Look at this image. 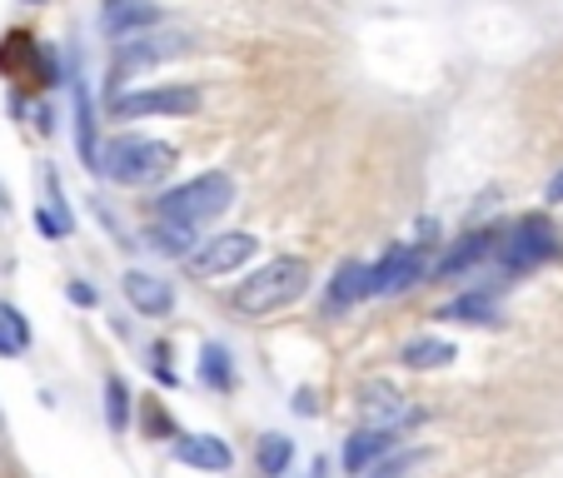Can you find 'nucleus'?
Returning <instances> with one entry per match:
<instances>
[{
    "label": "nucleus",
    "mask_w": 563,
    "mask_h": 478,
    "mask_svg": "<svg viewBox=\"0 0 563 478\" xmlns=\"http://www.w3.org/2000/svg\"><path fill=\"white\" fill-rule=\"evenodd\" d=\"M175 145L165 140H140V135H120L110 145H100V165L110 185H125V190H140V185H155L175 170Z\"/></svg>",
    "instance_id": "1"
},
{
    "label": "nucleus",
    "mask_w": 563,
    "mask_h": 478,
    "mask_svg": "<svg viewBox=\"0 0 563 478\" xmlns=\"http://www.w3.org/2000/svg\"><path fill=\"white\" fill-rule=\"evenodd\" d=\"M309 289V265L305 259H269L265 269H255V275L245 279V285L234 289V309L250 319H269L279 314V309H289L295 299H305Z\"/></svg>",
    "instance_id": "2"
},
{
    "label": "nucleus",
    "mask_w": 563,
    "mask_h": 478,
    "mask_svg": "<svg viewBox=\"0 0 563 478\" xmlns=\"http://www.w3.org/2000/svg\"><path fill=\"white\" fill-rule=\"evenodd\" d=\"M230 204H234V180L224 170H210V175H195V180L165 190L159 194V204H155V214L159 220H180V224L205 230V224L220 220Z\"/></svg>",
    "instance_id": "3"
},
{
    "label": "nucleus",
    "mask_w": 563,
    "mask_h": 478,
    "mask_svg": "<svg viewBox=\"0 0 563 478\" xmlns=\"http://www.w3.org/2000/svg\"><path fill=\"white\" fill-rule=\"evenodd\" d=\"M200 105H205V96L195 86H150V90H115L110 96V115L115 120H145V115L185 120Z\"/></svg>",
    "instance_id": "4"
},
{
    "label": "nucleus",
    "mask_w": 563,
    "mask_h": 478,
    "mask_svg": "<svg viewBox=\"0 0 563 478\" xmlns=\"http://www.w3.org/2000/svg\"><path fill=\"white\" fill-rule=\"evenodd\" d=\"M260 255V240L250 230H230V234H214L205 245H195L190 255V269L200 279H220V275H234V269H245L250 259Z\"/></svg>",
    "instance_id": "5"
},
{
    "label": "nucleus",
    "mask_w": 563,
    "mask_h": 478,
    "mask_svg": "<svg viewBox=\"0 0 563 478\" xmlns=\"http://www.w3.org/2000/svg\"><path fill=\"white\" fill-rule=\"evenodd\" d=\"M559 255V234H553V224L543 220V214H529V220L514 224L509 240H499V259L509 275H519V269H539L543 259Z\"/></svg>",
    "instance_id": "6"
},
{
    "label": "nucleus",
    "mask_w": 563,
    "mask_h": 478,
    "mask_svg": "<svg viewBox=\"0 0 563 478\" xmlns=\"http://www.w3.org/2000/svg\"><path fill=\"white\" fill-rule=\"evenodd\" d=\"M185 51H190V35H130V41H120V51H115L110 86L120 90V80L150 70V65H159V60H175V55H185Z\"/></svg>",
    "instance_id": "7"
},
{
    "label": "nucleus",
    "mask_w": 563,
    "mask_h": 478,
    "mask_svg": "<svg viewBox=\"0 0 563 478\" xmlns=\"http://www.w3.org/2000/svg\"><path fill=\"white\" fill-rule=\"evenodd\" d=\"M429 275V255L424 245L409 249H389L379 265H369V294H399V289H415Z\"/></svg>",
    "instance_id": "8"
},
{
    "label": "nucleus",
    "mask_w": 563,
    "mask_h": 478,
    "mask_svg": "<svg viewBox=\"0 0 563 478\" xmlns=\"http://www.w3.org/2000/svg\"><path fill=\"white\" fill-rule=\"evenodd\" d=\"M159 25V5L155 0H106L100 5V31L110 41H130L140 31H155Z\"/></svg>",
    "instance_id": "9"
},
{
    "label": "nucleus",
    "mask_w": 563,
    "mask_h": 478,
    "mask_svg": "<svg viewBox=\"0 0 563 478\" xmlns=\"http://www.w3.org/2000/svg\"><path fill=\"white\" fill-rule=\"evenodd\" d=\"M494 255H499V234H494V230H474V234H464V240H459L444 259H439L434 275L439 279H459V275L478 269L484 259H494Z\"/></svg>",
    "instance_id": "10"
},
{
    "label": "nucleus",
    "mask_w": 563,
    "mask_h": 478,
    "mask_svg": "<svg viewBox=\"0 0 563 478\" xmlns=\"http://www.w3.org/2000/svg\"><path fill=\"white\" fill-rule=\"evenodd\" d=\"M120 289H125L130 304H135L140 314H150V319H159V314H170V309H175L170 279L145 275V269H125V275H120Z\"/></svg>",
    "instance_id": "11"
},
{
    "label": "nucleus",
    "mask_w": 563,
    "mask_h": 478,
    "mask_svg": "<svg viewBox=\"0 0 563 478\" xmlns=\"http://www.w3.org/2000/svg\"><path fill=\"white\" fill-rule=\"evenodd\" d=\"M360 414H364V424H379V429H405V424L419 419V414H409V404L389 389V383H364L360 389Z\"/></svg>",
    "instance_id": "12"
},
{
    "label": "nucleus",
    "mask_w": 563,
    "mask_h": 478,
    "mask_svg": "<svg viewBox=\"0 0 563 478\" xmlns=\"http://www.w3.org/2000/svg\"><path fill=\"white\" fill-rule=\"evenodd\" d=\"M399 434H405V429L364 424L360 434H350V444H344V468H350V474H364V468H374L394 444H399Z\"/></svg>",
    "instance_id": "13"
},
{
    "label": "nucleus",
    "mask_w": 563,
    "mask_h": 478,
    "mask_svg": "<svg viewBox=\"0 0 563 478\" xmlns=\"http://www.w3.org/2000/svg\"><path fill=\"white\" fill-rule=\"evenodd\" d=\"M175 458H180V464H190V468H205V474H224V468L234 464L230 444H224V438H214V434L180 438V444H175Z\"/></svg>",
    "instance_id": "14"
},
{
    "label": "nucleus",
    "mask_w": 563,
    "mask_h": 478,
    "mask_svg": "<svg viewBox=\"0 0 563 478\" xmlns=\"http://www.w3.org/2000/svg\"><path fill=\"white\" fill-rule=\"evenodd\" d=\"M75 149H80V165L96 170L100 165V140H96V100H90L86 80H75Z\"/></svg>",
    "instance_id": "15"
},
{
    "label": "nucleus",
    "mask_w": 563,
    "mask_h": 478,
    "mask_svg": "<svg viewBox=\"0 0 563 478\" xmlns=\"http://www.w3.org/2000/svg\"><path fill=\"white\" fill-rule=\"evenodd\" d=\"M439 319H454V324H494L499 319V289H474V294H459L439 309Z\"/></svg>",
    "instance_id": "16"
},
{
    "label": "nucleus",
    "mask_w": 563,
    "mask_h": 478,
    "mask_svg": "<svg viewBox=\"0 0 563 478\" xmlns=\"http://www.w3.org/2000/svg\"><path fill=\"white\" fill-rule=\"evenodd\" d=\"M360 299H369V265L364 259H344L330 279V309H350Z\"/></svg>",
    "instance_id": "17"
},
{
    "label": "nucleus",
    "mask_w": 563,
    "mask_h": 478,
    "mask_svg": "<svg viewBox=\"0 0 563 478\" xmlns=\"http://www.w3.org/2000/svg\"><path fill=\"white\" fill-rule=\"evenodd\" d=\"M195 224H180V220H159V224H150V234H145V245L155 249L159 259H185L195 249Z\"/></svg>",
    "instance_id": "18"
},
{
    "label": "nucleus",
    "mask_w": 563,
    "mask_h": 478,
    "mask_svg": "<svg viewBox=\"0 0 563 478\" xmlns=\"http://www.w3.org/2000/svg\"><path fill=\"white\" fill-rule=\"evenodd\" d=\"M454 344L449 340H434V334H419V340H405V349H399V364L405 369H444V364H454Z\"/></svg>",
    "instance_id": "19"
},
{
    "label": "nucleus",
    "mask_w": 563,
    "mask_h": 478,
    "mask_svg": "<svg viewBox=\"0 0 563 478\" xmlns=\"http://www.w3.org/2000/svg\"><path fill=\"white\" fill-rule=\"evenodd\" d=\"M260 474L265 478H285L289 474V464H295V444H289L285 434H265L260 438Z\"/></svg>",
    "instance_id": "20"
},
{
    "label": "nucleus",
    "mask_w": 563,
    "mask_h": 478,
    "mask_svg": "<svg viewBox=\"0 0 563 478\" xmlns=\"http://www.w3.org/2000/svg\"><path fill=\"white\" fill-rule=\"evenodd\" d=\"M200 379L210 389H230L234 383V364H230V349L224 344H205L200 349Z\"/></svg>",
    "instance_id": "21"
},
{
    "label": "nucleus",
    "mask_w": 563,
    "mask_h": 478,
    "mask_svg": "<svg viewBox=\"0 0 563 478\" xmlns=\"http://www.w3.org/2000/svg\"><path fill=\"white\" fill-rule=\"evenodd\" d=\"M106 424H110V434H125V424H130V389L120 374L106 379Z\"/></svg>",
    "instance_id": "22"
},
{
    "label": "nucleus",
    "mask_w": 563,
    "mask_h": 478,
    "mask_svg": "<svg viewBox=\"0 0 563 478\" xmlns=\"http://www.w3.org/2000/svg\"><path fill=\"white\" fill-rule=\"evenodd\" d=\"M429 458V448H409V454H394L384 464H374V478H415V468Z\"/></svg>",
    "instance_id": "23"
},
{
    "label": "nucleus",
    "mask_w": 563,
    "mask_h": 478,
    "mask_svg": "<svg viewBox=\"0 0 563 478\" xmlns=\"http://www.w3.org/2000/svg\"><path fill=\"white\" fill-rule=\"evenodd\" d=\"M0 319H5V330H11L15 340H21L25 349H31V319H25V314H21V309H15V304H0Z\"/></svg>",
    "instance_id": "24"
},
{
    "label": "nucleus",
    "mask_w": 563,
    "mask_h": 478,
    "mask_svg": "<svg viewBox=\"0 0 563 478\" xmlns=\"http://www.w3.org/2000/svg\"><path fill=\"white\" fill-rule=\"evenodd\" d=\"M35 230H41L45 240H65V234H70V224H65L55 210H45V204H41V210H35Z\"/></svg>",
    "instance_id": "25"
},
{
    "label": "nucleus",
    "mask_w": 563,
    "mask_h": 478,
    "mask_svg": "<svg viewBox=\"0 0 563 478\" xmlns=\"http://www.w3.org/2000/svg\"><path fill=\"white\" fill-rule=\"evenodd\" d=\"M65 294H70V304H80V309H96V289H90V285H80V279H70V285H65Z\"/></svg>",
    "instance_id": "26"
},
{
    "label": "nucleus",
    "mask_w": 563,
    "mask_h": 478,
    "mask_svg": "<svg viewBox=\"0 0 563 478\" xmlns=\"http://www.w3.org/2000/svg\"><path fill=\"white\" fill-rule=\"evenodd\" d=\"M15 354H25V344L15 340V334L5 330V319H0V359H15Z\"/></svg>",
    "instance_id": "27"
},
{
    "label": "nucleus",
    "mask_w": 563,
    "mask_h": 478,
    "mask_svg": "<svg viewBox=\"0 0 563 478\" xmlns=\"http://www.w3.org/2000/svg\"><path fill=\"white\" fill-rule=\"evenodd\" d=\"M305 478H330V464H324V458H314V464H309V474Z\"/></svg>",
    "instance_id": "28"
},
{
    "label": "nucleus",
    "mask_w": 563,
    "mask_h": 478,
    "mask_svg": "<svg viewBox=\"0 0 563 478\" xmlns=\"http://www.w3.org/2000/svg\"><path fill=\"white\" fill-rule=\"evenodd\" d=\"M549 200H553V204H559V200H563V170H559V175H553V185H549Z\"/></svg>",
    "instance_id": "29"
},
{
    "label": "nucleus",
    "mask_w": 563,
    "mask_h": 478,
    "mask_svg": "<svg viewBox=\"0 0 563 478\" xmlns=\"http://www.w3.org/2000/svg\"><path fill=\"white\" fill-rule=\"evenodd\" d=\"M5 214H11V200H5V190H0V220H5Z\"/></svg>",
    "instance_id": "30"
},
{
    "label": "nucleus",
    "mask_w": 563,
    "mask_h": 478,
    "mask_svg": "<svg viewBox=\"0 0 563 478\" xmlns=\"http://www.w3.org/2000/svg\"><path fill=\"white\" fill-rule=\"evenodd\" d=\"M21 5H45V0H21Z\"/></svg>",
    "instance_id": "31"
}]
</instances>
